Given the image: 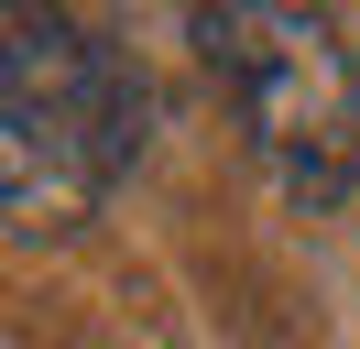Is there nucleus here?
I'll return each instance as SVG.
<instances>
[{
    "instance_id": "nucleus-1",
    "label": "nucleus",
    "mask_w": 360,
    "mask_h": 349,
    "mask_svg": "<svg viewBox=\"0 0 360 349\" xmlns=\"http://www.w3.org/2000/svg\"><path fill=\"white\" fill-rule=\"evenodd\" d=\"M153 131L131 55L98 22L0 11V218L77 229Z\"/></svg>"
},
{
    "instance_id": "nucleus-2",
    "label": "nucleus",
    "mask_w": 360,
    "mask_h": 349,
    "mask_svg": "<svg viewBox=\"0 0 360 349\" xmlns=\"http://www.w3.org/2000/svg\"><path fill=\"white\" fill-rule=\"evenodd\" d=\"M197 55L229 87V120L251 131L273 196L284 208H338L360 174V65L328 11H284V0H240V11H197Z\"/></svg>"
}]
</instances>
